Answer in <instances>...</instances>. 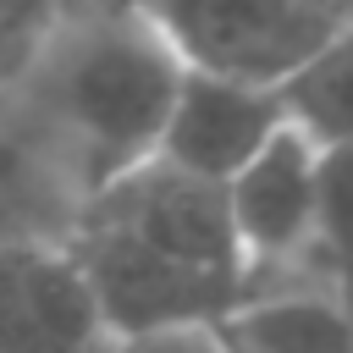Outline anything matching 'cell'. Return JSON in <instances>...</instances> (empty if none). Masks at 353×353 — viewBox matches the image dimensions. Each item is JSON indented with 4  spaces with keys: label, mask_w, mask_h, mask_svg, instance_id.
<instances>
[{
    "label": "cell",
    "mask_w": 353,
    "mask_h": 353,
    "mask_svg": "<svg viewBox=\"0 0 353 353\" xmlns=\"http://www.w3.org/2000/svg\"><path fill=\"white\" fill-rule=\"evenodd\" d=\"M182 61L127 0H77L22 55V127L77 199L154 160Z\"/></svg>",
    "instance_id": "cell-1"
},
{
    "label": "cell",
    "mask_w": 353,
    "mask_h": 353,
    "mask_svg": "<svg viewBox=\"0 0 353 353\" xmlns=\"http://www.w3.org/2000/svg\"><path fill=\"white\" fill-rule=\"evenodd\" d=\"M61 237L94 281L110 336L215 325L248 298V265L226 226L221 188L160 160L77 199Z\"/></svg>",
    "instance_id": "cell-2"
},
{
    "label": "cell",
    "mask_w": 353,
    "mask_h": 353,
    "mask_svg": "<svg viewBox=\"0 0 353 353\" xmlns=\"http://www.w3.org/2000/svg\"><path fill=\"white\" fill-rule=\"evenodd\" d=\"M182 72L287 88L347 17L336 0H127Z\"/></svg>",
    "instance_id": "cell-3"
},
{
    "label": "cell",
    "mask_w": 353,
    "mask_h": 353,
    "mask_svg": "<svg viewBox=\"0 0 353 353\" xmlns=\"http://www.w3.org/2000/svg\"><path fill=\"white\" fill-rule=\"evenodd\" d=\"M320 171H325V143H314L298 121H281L243 160V171L226 176L221 204H226L237 254L248 265V292L314 281L309 237H314V210H320Z\"/></svg>",
    "instance_id": "cell-4"
},
{
    "label": "cell",
    "mask_w": 353,
    "mask_h": 353,
    "mask_svg": "<svg viewBox=\"0 0 353 353\" xmlns=\"http://www.w3.org/2000/svg\"><path fill=\"white\" fill-rule=\"evenodd\" d=\"M110 320L66 237H0V353H105Z\"/></svg>",
    "instance_id": "cell-5"
},
{
    "label": "cell",
    "mask_w": 353,
    "mask_h": 353,
    "mask_svg": "<svg viewBox=\"0 0 353 353\" xmlns=\"http://www.w3.org/2000/svg\"><path fill=\"white\" fill-rule=\"evenodd\" d=\"M281 121H287V110H281L276 88L210 77V72H182L176 99L160 127V143H154V160L193 176V182L226 188V176H237L243 160Z\"/></svg>",
    "instance_id": "cell-6"
},
{
    "label": "cell",
    "mask_w": 353,
    "mask_h": 353,
    "mask_svg": "<svg viewBox=\"0 0 353 353\" xmlns=\"http://www.w3.org/2000/svg\"><path fill=\"white\" fill-rule=\"evenodd\" d=\"M210 331L221 353H353V320L320 281L254 287Z\"/></svg>",
    "instance_id": "cell-7"
},
{
    "label": "cell",
    "mask_w": 353,
    "mask_h": 353,
    "mask_svg": "<svg viewBox=\"0 0 353 353\" xmlns=\"http://www.w3.org/2000/svg\"><path fill=\"white\" fill-rule=\"evenodd\" d=\"M287 121H298L325 149H353V11L309 55V66L281 88Z\"/></svg>",
    "instance_id": "cell-8"
},
{
    "label": "cell",
    "mask_w": 353,
    "mask_h": 353,
    "mask_svg": "<svg viewBox=\"0 0 353 353\" xmlns=\"http://www.w3.org/2000/svg\"><path fill=\"white\" fill-rule=\"evenodd\" d=\"M309 270L353 320V149H325Z\"/></svg>",
    "instance_id": "cell-9"
},
{
    "label": "cell",
    "mask_w": 353,
    "mask_h": 353,
    "mask_svg": "<svg viewBox=\"0 0 353 353\" xmlns=\"http://www.w3.org/2000/svg\"><path fill=\"white\" fill-rule=\"evenodd\" d=\"M77 0H0V50H33L39 44V33L55 22V17H66Z\"/></svg>",
    "instance_id": "cell-10"
},
{
    "label": "cell",
    "mask_w": 353,
    "mask_h": 353,
    "mask_svg": "<svg viewBox=\"0 0 353 353\" xmlns=\"http://www.w3.org/2000/svg\"><path fill=\"white\" fill-rule=\"evenodd\" d=\"M105 353H221L210 325L193 331H149V336H110Z\"/></svg>",
    "instance_id": "cell-11"
},
{
    "label": "cell",
    "mask_w": 353,
    "mask_h": 353,
    "mask_svg": "<svg viewBox=\"0 0 353 353\" xmlns=\"http://www.w3.org/2000/svg\"><path fill=\"white\" fill-rule=\"evenodd\" d=\"M336 6H342V11H353V0H336Z\"/></svg>",
    "instance_id": "cell-12"
}]
</instances>
